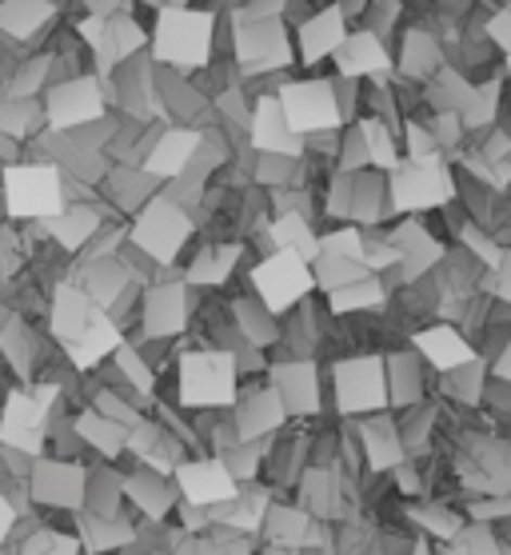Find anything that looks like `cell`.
I'll list each match as a JSON object with an SVG mask.
<instances>
[{
    "label": "cell",
    "instance_id": "obj_1",
    "mask_svg": "<svg viewBox=\"0 0 511 555\" xmlns=\"http://www.w3.org/2000/svg\"><path fill=\"white\" fill-rule=\"evenodd\" d=\"M237 356L225 348H196L176 360V400L184 408H237Z\"/></svg>",
    "mask_w": 511,
    "mask_h": 555
},
{
    "label": "cell",
    "instance_id": "obj_2",
    "mask_svg": "<svg viewBox=\"0 0 511 555\" xmlns=\"http://www.w3.org/2000/svg\"><path fill=\"white\" fill-rule=\"evenodd\" d=\"M216 44V16L204 9H184V4H168L161 9L156 33H152V61L168 64V68H204L213 61Z\"/></svg>",
    "mask_w": 511,
    "mask_h": 555
},
{
    "label": "cell",
    "instance_id": "obj_3",
    "mask_svg": "<svg viewBox=\"0 0 511 555\" xmlns=\"http://www.w3.org/2000/svg\"><path fill=\"white\" fill-rule=\"evenodd\" d=\"M456 196V180L448 172V160L444 152H432V156H404L399 168L387 172V201H392V212L399 216H420L432 212V208H444Z\"/></svg>",
    "mask_w": 511,
    "mask_h": 555
},
{
    "label": "cell",
    "instance_id": "obj_4",
    "mask_svg": "<svg viewBox=\"0 0 511 555\" xmlns=\"http://www.w3.org/2000/svg\"><path fill=\"white\" fill-rule=\"evenodd\" d=\"M0 192H4V208L16 216V220H52L68 208V196H64V172L56 160H37V165H13L4 168L0 177Z\"/></svg>",
    "mask_w": 511,
    "mask_h": 555
},
{
    "label": "cell",
    "instance_id": "obj_5",
    "mask_svg": "<svg viewBox=\"0 0 511 555\" xmlns=\"http://www.w3.org/2000/svg\"><path fill=\"white\" fill-rule=\"evenodd\" d=\"M56 384H33V391H9V400L0 408V443L9 452L33 455L37 460L49 440V408L56 404Z\"/></svg>",
    "mask_w": 511,
    "mask_h": 555
},
{
    "label": "cell",
    "instance_id": "obj_6",
    "mask_svg": "<svg viewBox=\"0 0 511 555\" xmlns=\"http://www.w3.org/2000/svg\"><path fill=\"white\" fill-rule=\"evenodd\" d=\"M188 236H192V216H188V208L176 196H164V192L152 196L137 212L132 228H128L132 248H140L156 264H173L180 248L188 244Z\"/></svg>",
    "mask_w": 511,
    "mask_h": 555
},
{
    "label": "cell",
    "instance_id": "obj_7",
    "mask_svg": "<svg viewBox=\"0 0 511 555\" xmlns=\"http://www.w3.org/2000/svg\"><path fill=\"white\" fill-rule=\"evenodd\" d=\"M252 296L268 308L272 315L292 312L299 300H308L316 292V272L304 256L288 253V248H272L260 264L252 268Z\"/></svg>",
    "mask_w": 511,
    "mask_h": 555
},
{
    "label": "cell",
    "instance_id": "obj_8",
    "mask_svg": "<svg viewBox=\"0 0 511 555\" xmlns=\"http://www.w3.org/2000/svg\"><path fill=\"white\" fill-rule=\"evenodd\" d=\"M332 384H336L340 416H372V412H384V408L392 404V391H387V360L375 352L336 360Z\"/></svg>",
    "mask_w": 511,
    "mask_h": 555
},
{
    "label": "cell",
    "instance_id": "obj_9",
    "mask_svg": "<svg viewBox=\"0 0 511 555\" xmlns=\"http://www.w3.org/2000/svg\"><path fill=\"white\" fill-rule=\"evenodd\" d=\"M276 96L299 137H336L344 125V104L332 80H292Z\"/></svg>",
    "mask_w": 511,
    "mask_h": 555
},
{
    "label": "cell",
    "instance_id": "obj_10",
    "mask_svg": "<svg viewBox=\"0 0 511 555\" xmlns=\"http://www.w3.org/2000/svg\"><path fill=\"white\" fill-rule=\"evenodd\" d=\"M232 52L244 73H272L296 61V37H288L280 16H237Z\"/></svg>",
    "mask_w": 511,
    "mask_h": 555
},
{
    "label": "cell",
    "instance_id": "obj_11",
    "mask_svg": "<svg viewBox=\"0 0 511 555\" xmlns=\"http://www.w3.org/2000/svg\"><path fill=\"white\" fill-rule=\"evenodd\" d=\"M100 116H104V92H100L97 76H68L44 92V125L52 132L88 128L97 125Z\"/></svg>",
    "mask_w": 511,
    "mask_h": 555
},
{
    "label": "cell",
    "instance_id": "obj_12",
    "mask_svg": "<svg viewBox=\"0 0 511 555\" xmlns=\"http://www.w3.org/2000/svg\"><path fill=\"white\" fill-rule=\"evenodd\" d=\"M88 476L80 464L68 460H40L28 472V495L40 507H56V512H85L88 504Z\"/></svg>",
    "mask_w": 511,
    "mask_h": 555
},
{
    "label": "cell",
    "instance_id": "obj_13",
    "mask_svg": "<svg viewBox=\"0 0 511 555\" xmlns=\"http://www.w3.org/2000/svg\"><path fill=\"white\" fill-rule=\"evenodd\" d=\"M173 480H176V492L184 495V504H196V507H220L240 495L237 476L228 472V464L220 455L216 460H188V464H180L173 472Z\"/></svg>",
    "mask_w": 511,
    "mask_h": 555
},
{
    "label": "cell",
    "instance_id": "obj_14",
    "mask_svg": "<svg viewBox=\"0 0 511 555\" xmlns=\"http://www.w3.org/2000/svg\"><path fill=\"white\" fill-rule=\"evenodd\" d=\"M387 241L399 248V276L408 280H424L432 268H439L448 260V248L432 236V228L424 220H416V216H404L392 232H387Z\"/></svg>",
    "mask_w": 511,
    "mask_h": 555
},
{
    "label": "cell",
    "instance_id": "obj_15",
    "mask_svg": "<svg viewBox=\"0 0 511 555\" xmlns=\"http://www.w3.org/2000/svg\"><path fill=\"white\" fill-rule=\"evenodd\" d=\"M200 149H204V137H200L196 128L173 125V128H164V132H156L152 149L144 152V160H140V168H144L152 180H180L188 168H192V160L200 156Z\"/></svg>",
    "mask_w": 511,
    "mask_h": 555
},
{
    "label": "cell",
    "instance_id": "obj_16",
    "mask_svg": "<svg viewBox=\"0 0 511 555\" xmlns=\"http://www.w3.org/2000/svg\"><path fill=\"white\" fill-rule=\"evenodd\" d=\"M188 324V284H156L140 292V332L144 340H173Z\"/></svg>",
    "mask_w": 511,
    "mask_h": 555
},
{
    "label": "cell",
    "instance_id": "obj_17",
    "mask_svg": "<svg viewBox=\"0 0 511 555\" xmlns=\"http://www.w3.org/2000/svg\"><path fill=\"white\" fill-rule=\"evenodd\" d=\"M268 384L280 391L288 416H316L320 412V367L312 360H280L268 367Z\"/></svg>",
    "mask_w": 511,
    "mask_h": 555
},
{
    "label": "cell",
    "instance_id": "obj_18",
    "mask_svg": "<svg viewBox=\"0 0 511 555\" xmlns=\"http://www.w3.org/2000/svg\"><path fill=\"white\" fill-rule=\"evenodd\" d=\"M288 408L280 400V391L272 384H256L237 400V416H232V428H237V440L252 443L272 436L276 428H284Z\"/></svg>",
    "mask_w": 511,
    "mask_h": 555
},
{
    "label": "cell",
    "instance_id": "obj_19",
    "mask_svg": "<svg viewBox=\"0 0 511 555\" xmlns=\"http://www.w3.org/2000/svg\"><path fill=\"white\" fill-rule=\"evenodd\" d=\"M248 140L256 152H280V156H299V152H304V137L288 125V113L276 92L260 96L256 108H252Z\"/></svg>",
    "mask_w": 511,
    "mask_h": 555
},
{
    "label": "cell",
    "instance_id": "obj_20",
    "mask_svg": "<svg viewBox=\"0 0 511 555\" xmlns=\"http://www.w3.org/2000/svg\"><path fill=\"white\" fill-rule=\"evenodd\" d=\"M348 40V13L328 4L316 16H308L304 25L296 28V61L304 64H320L328 56H336Z\"/></svg>",
    "mask_w": 511,
    "mask_h": 555
},
{
    "label": "cell",
    "instance_id": "obj_21",
    "mask_svg": "<svg viewBox=\"0 0 511 555\" xmlns=\"http://www.w3.org/2000/svg\"><path fill=\"white\" fill-rule=\"evenodd\" d=\"M412 348L420 352V360H424L432 372H439V376L480 360V356H475V344L468 340L456 324H427V328H420L412 336Z\"/></svg>",
    "mask_w": 511,
    "mask_h": 555
},
{
    "label": "cell",
    "instance_id": "obj_22",
    "mask_svg": "<svg viewBox=\"0 0 511 555\" xmlns=\"http://www.w3.org/2000/svg\"><path fill=\"white\" fill-rule=\"evenodd\" d=\"M336 64L344 80H384L392 73V52L384 49L380 33L360 28V33H348L344 49L336 52Z\"/></svg>",
    "mask_w": 511,
    "mask_h": 555
},
{
    "label": "cell",
    "instance_id": "obj_23",
    "mask_svg": "<svg viewBox=\"0 0 511 555\" xmlns=\"http://www.w3.org/2000/svg\"><path fill=\"white\" fill-rule=\"evenodd\" d=\"M92 315H97V304H92V296H88L80 284H61V288L52 292L49 332L64 344V348L85 336V328L92 324Z\"/></svg>",
    "mask_w": 511,
    "mask_h": 555
},
{
    "label": "cell",
    "instance_id": "obj_24",
    "mask_svg": "<svg viewBox=\"0 0 511 555\" xmlns=\"http://www.w3.org/2000/svg\"><path fill=\"white\" fill-rule=\"evenodd\" d=\"M76 284L92 296L97 308L113 312L116 300L132 288V272H128L116 256H88V260H80V268H76Z\"/></svg>",
    "mask_w": 511,
    "mask_h": 555
},
{
    "label": "cell",
    "instance_id": "obj_25",
    "mask_svg": "<svg viewBox=\"0 0 511 555\" xmlns=\"http://www.w3.org/2000/svg\"><path fill=\"white\" fill-rule=\"evenodd\" d=\"M260 531H264V540H268V552L296 555V552L308 547V540H312V516H308L304 507L268 504Z\"/></svg>",
    "mask_w": 511,
    "mask_h": 555
},
{
    "label": "cell",
    "instance_id": "obj_26",
    "mask_svg": "<svg viewBox=\"0 0 511 555\" xmlns=\"http://www.w3.org/2000/svg\"><path fill=\"white\" fill-rule=\"evenodd\" d=\"M120 344H125V332H120V324H116V315L97 308V315H92V324L85 328V336H80L76 344H68V360H73V367H80V372H92V367L104 364L108 356H116Z\"/></svg>",
    "mask_w": 511,
    "mask_h": 555
},
{
    "label": "cell",
    "instance_id": "obj_27",
    "mask_svg": "<svg viewBox=\"0 0 511 555\" xmlns=\"http://www.w3.org/2000/svg\"><path fill=\"white\" fill-rule=\"evenodd\" d=\"M360 448L372 472H396V467L404 464V452H408V448H404V436H399V424L380 416V412L360 420Z\"/></svg>",
    "mask_w": 511,
    "mask_h": 555
},
{
    "label": "cell",
    "instance_id": "obj_28",
    "mask_svg": "<svg viewBox=\"0 0 511 555\" xmlns=\"http://www.w3.org/2000/svg\"><path fill=\"white\" fill-rule=\"evenodd\" d=\"M144 28L132 21L128 13H113L104 16V28H100V40H97V56H100V73H108V68H120L125 61L140 56L144 49Z\"/></svg>",
    "mask_w": 511,
    "mask_h": 555
},
{
    "label": "cell",
    "instance_id": "obj_29",
    "mask_svg": "<svg viewBox=\"0 0 511 555\" xmlns=\"http://www.w3.org/2000/svg\"><path fill=\"white\" fill-rule=\"evenodd\" d=\"M76 531H80V543H85L88 555H113L132 547L137 540V528L120 516H100V512H80L76 516Z\"/></svg>",
    "mask_w": 511,
    "mask_h": 555
},
{
    "label": "cell",
    "instance_id": "obj_30",
    "mask_svg": "<svg viewBox=\"0 0 511 555\" xmlns=\"http://www.w3.org/2000/svg\"><path fill=\"white\" fill-rule=\"evenodd\" d=\"M40 232L52 236V241L61 244L64 253H80L88 244L97 241L100 232V212L97 208H88V204H68L61 216H52V220H40Z\"/></svg>",
    "mask_w": 511,
    "mask_h": 555
},
{
    "label": "cell",
    "instance_id": "obj_31",
    "mask_svg": "<svg viewBox=\"0 0 511 555\" xmlns=\"http://www.w3.org/2000/svg\"><path fill=\"white\" fill-rule=\"evenodd\" d=\"M125 495L149 519H164L176 507V480L173 476H164V472L144 467V472H137V476H128L125 480Z\"/></svg>",
    "mask_w": 511,
    "mask_h": 555
},
{
    "label": "cell",
    "instance_id": "obj_32",
    "mask_svg": "<svg viewBox=\"0 0 511 555\" xmlns=\"http://www.w3.org/2000/svg\"><path fill=\"white\" fill-rule=\"evenodd\" d=\"M299 483V507L312 519H336L340 516V480L332 467H304L296 476Z\"/></svg>",
    "mask_w": 511,
    "mask_h": 555
},
{
    "label": "cell",
    "instance_id": "obj_33",
    "mask_svg": "<svg viewBox=\"0 0 511 555\" xmlns=\"http://www.w3.org/2000/svg\"><path fill=\"white\" fill-rule=\"evenodd\" d=\"M73 431L80 436V443H88L92 452H100L104 460H116V455L128 452V428L108 420L104 412L88 408V412H76L73 416Z\"/></svg>",
    "mask_w": 511,
    "mask_h": 555
},
{
    "label": "cell",
    "instance_id": "obj_34",
    "mask_svg": "<svg viewBox=\"0 0 511 555\" xmlns=\"http://www.w3.org/2000/svg\"><path fill=\"white\" fill-rule=\"evenodd\" d=\"M444 68V49L439 40L424 28H412L399 37V73L416 76V80H432Z\"/></svg>",
    "mask_w": 511,
    "mask_h": 555
},
{
    "label": "cell",
    "instance_id": "obj_35",
    "mask_svg": "<svg viewBox=\"0 0 511 555\" xmlns=\"http://www.w3.org/2000/svg\"><path fill=\"white\" fill-rule=\"evenodd\" d=\"M56 16L52 0H0V33L13 40H33Z\"/></svg>",
    "mask_w": 511,
    "mask_h": 555
},
{
    "label": "cell",
    "instance_id": "obj_36",
    "mask_svg": "<svg viewBox=\"0 0 511 555\" xmlns=\"http://www.w3.org/2000/svg\"><path fill=\"white\" fill-rule=\"evenodd\" d=\"M237 260H240V244H208L188 264L184 284H192V288H220L237 272Z\"/></svg>",
    "mask_w": 511,
    "mask_h": 555
},
{
    "label": "cell",
    "instance_id": "obj_37",
    "mask_svg": "<svg viewBox=\"0 0 511 555\" xmlns=\"http://www.w3.org/2000/svg\"><path fill=\"white\" fill-rule=\"evenodd\" d=\"M384 208H392L387 201V172H352V220L360 228H375L384 220Z\"/></svg>",
    "mask_w": 511,
    "mask_h": 555
},
{
    "label": "cell",
    "instance_id": "obj_38",
    "mask_svg": "<svg viewBox=\"0 0 511 555\" xmlns=\"http://www.w3.org/2000/svg\"><path fill=\"white\" fill-rule=\"evenodd\" d=\"M268 241H272V248H288V253L304 256L308 264L320 256V236H316V228L308 224V216L304 212L276 216L272 224H268Z\"/></svg>",
    "mask_w": 511,
    "mask_h": 555
},
{
    "label": "cell",
    "instance_id": "obj_39",
    "mask_svg": "<svg viewBox=\"0 0 511 555\" xmlns=\"http://www.w3.org/2000/svg\"><path fill=\"white\" fill-rule=\"evenodd\" d=\"M356 128H360L363 149H368V165H372L375 172H392V168H399V160H404V156H399L392 120H384V116H360V120H356Z\"/></svg>",
    "mask_w": 511,
    "mask_h": 555
},
{
    "label": "cell",
    "instance_id": "obj_40",
    "mask_svg": "<svg viewBox=\"0 0 511 555\" xmlns=\"http://www.w3.org/2000/svg\"><path fill=\"white\" fill-rule=\"evenodd\" d=\"M420 352H396L387 360V391H392V404L396 408H416L420 404Z\"/></svg>",
    "mask_w": 511,
    "mask_h": 555
},
{
    "label": "cell",
    "instance_id": "obj_41",
    "mask_svg": "<svg viewBox=\"0 0 511 555\" xmlns=\"http://www.w3.org/2000/svg\"><path fill=\"white\" fill-rule=\"evenodd\" d=\"M384 300H387V292H384L380 272L356 280V284H344V288H336V292H328V308H332V315L368 312V308H380Z\"/></svg>",
    "mask_w": 511,
    "mask_h": 555
},
{
    "label": "cell",
    "instance_id": "obj_42",
    "mask_svg": "<svg viewBox=\"0 0 511 555\" xmlns=\"http://www.w3.org/2000/svg\"><path fill=\"white\" fill-rule=\"evenodd\" d=\"M312 272H316V292H336V288H344V284H356V280L372 276V268L368 264L348 260V256H336V253L316 256Z\"/></svg>",
    "mask_w": 511,
    "mask_h": 555
},
{
    "label": "cell",
    "instance_id": "obj_43",
    "mask_svg": "<svg viewBox=\"0 0 511 555\" xmlns=\"http://www.w3.org/2000/svg\"><path fill=\"white\" fill-rule=\"evenodd\" d=\"M44 120V104L37 101V96H4L0 101V132L4 137H28L33 128Z\"/></svg>",
    "mask_w": 511,
    "mask_h": 555
},
{
    "label": "cell",
    "instance_id": "obj_44",
    "mask_svg": "<svg viewBox=\"0 0 511 555\" xmlns=\"http://www.w3.org/2000/svg\"><path fill=\"white\" fill-rule=\"evenodd\" d=\"M0 352H4V360L16 367V376H28L33 372V364H37V340H33V332H28L25 320H9L4 324V332H0Z\"/></svg>",
    "mask_w": 511,
    "mask_h": 555
},
{
    "label": "cell",
    "instance_id": "obj_45",
    "mask_svg": "<svg viewBox=\"0 0 511 555\" xmlns=\"http://www.w3.org/2000/svg\"><path fill=\"white\" fill-rule=\"evenodd\" d=\"M237 332L256 348H268L276 340V315L256 296H248V300L237 304Z\"/></svg>",
    "mask_w": 511,
    "mask_h": 555
},
{
    "label": "cell",
    "instance_id": "obj_46",
    "mask_svg": "<svg viewBox=\"0 0 511 555\" xmlns=\"http://www.w3.org/2000/svg\"><path fill=\"white\" fill-rule=\"evenodd\" d=\"M113 364L120 367V376H125V388H132L140 400H149L152 388H156V376H152V367L144 364V356L132 348V344H120L113 356Z\"/></svg>",
    "mask_w": 511,
    "mask_h": 555
},
{
    "label": "cell",
    "instance_id": "obj_47",
    "mask_svg": "<svg viewBox=\"0 0 511 555\" xmlns=\"http://www.w3.org/2000/svg\"><path fill=\"white\" fill-rule=\"evenodd\" d=\"M444 391L460 404H480L484 400V364L472 360V364L456 367V372H444Z\"/></svg>",
    "mask_w": 511,
    "mask_h": 555
},
{
    "label": "cell",
    "instance_id": "obj_48",
    "mask_svg": "<svg viewBox=\"0 0 511 555\" xmlns=\"http://www.w3.org/2000/svg\"><path fill=\"white\" fill-rule=\"evenodd\" d=\"M412 519L420 524L424 531H432L436 540L451 543V540H460V531H463V516H456L451 507L444 504H424V507H416Z\"/></svg>",
    "mask_w": 511,
    "mask_h": 555
},
{
    "label": "cell",
    "instance_id": "obj_49",
    "mask_svg": "<svg viewBox=\"0 0 511 555\" xmlns=\"http://www.w3.org/2000/svg\"><path fill=\"white\" fill-rule=\"evenodd\" d=\"M496 113H499V80H484V85H475L472 104L463 108V128L496 125Z\"/></svg>",
    "mask_w": 511,
    "mask_h": 555
},
{
    "label": "cell",
    "instance_id": "obj_50",
    "mask_svg": "<svg viewBox=\"0 0 511 555\" xmlns=\"http://www.w3.org/2000/svg\"><path fill=\"white\" fill-rule=\"evenodd\" d=\"M21 555H80V540L64 535V531L40 528V531H33V535L25 540Z\"/></svg>",
    "mask_w": 511,
    "mask_h": 555
},
{
    "label": "cell",
    "instance_id": "obj_51",
    "mask_svg": "<svg viewBox=\"0 0 511 555\" xmlns=\"http://www.w3.org/2000/svg\"><path fill=\"white\" fill-rule=\"evenodd\" d=\"M460 241H463V248H468V253L487 268V272H496L499 260H503V248L496 244V236H487L484 228H475V224H463Z\"/></svg>",
    "mask_w": 511,
    "mask_h": 555
},
{
    "label": "cell",
    "instance_id": "obj_52",
    "mask_svg": "<svg viewBox=\"0 0 511 555\" xmlns=\"http://www.w3.org/2000/svg\"><path fill=\"white\" fill-rule=\"evenodd\" d=\"M97 412H104V416L116 420V424H125L128 431H132L140 424L137 404H128L120 391H97Z\"/></svg>",
    "mask_w": 511,
    "mask_h": 555
},
{
    "label": "cell",
    "instance_id": "obj_53",
    "mask_svg": "<svg viewBox=\"0 0 511 555\" xmlns=\"http://www.w3.org/2000/svg\"><path fill=\"white\" fill-rule=\"evenodd\" d=\"M460 540L468 547V555H503V540H496V531L480 524V519H475V528L463 531Z\"/></svg>",
    "mask_w": 511,
    "mask_h": 555
},
{
    "label": "cell",
    "instance_id": "obj_54",
    "mask_svg": "<svg viewBox=\"0 0 511 555\" xmlns=\"http://www.w3.org/2000/svg\"><path fill=\"white\" fill-rule=\"evenodd\" d=\"M196 555H252L248 552V535H244V531L225 528V540H208Z\"/></svg>",
    "mask_w": 511,
    "mask_h": 555
},
{
    "label": "cell",
    "instance_id": "obj_55",
    "mask_svg": "<svg viewBox=\"0 0 511 555\" xmlns=\"http://www.w3.org/2000/svg\"><path fill=\"white\" fill-rule=\"evenodd\" d=\"M472 516L480 524H496V519H511V495H487L472 507Z\"/></svg>",
    "mask_w": 511,
    "mask_h": 555
},
{
    "label": "cell",
    "instance_id": "obj_56",
    "mask_svg": "<svg viewBox=\"0 0 511 555\" xmlns=\"http://www.w3.org/2000/svg\"><path fill=\"white\" fill-rule=\"evenodd\" d=\"M487 33H491V40H496L499 49L511 56V9H508V4H503V9H499L491 21H487Z\"/></svg>",
    "mask_w": 511,
    "mask_h": 555
},
{
    "label": "cell",
    "instance_id": "obj_57",
    "mask_svg": "<svg viewBox=\"0 0 511 555\" xmlns=\"http://www.w3.org/2000/svg\"><path fill=\"white\" fill-rule=\"evenodd\" d=\"M491 288H496L499 300L511 304V248H503V260H499V268L491 272Z\"/></svg>",
    "mask_w": 511,
    "mask_h": 555
},
{
    "label": "cell",
    "instance_id": "obj_58",
    "mask_svg": "<svg viewBox=\"0 0 511 555\" xmlns=\"http://www.w3.org/2000/svg\"><path fill=\"white\" fill-rule=\"evenodd\" d=\"M13 524H16V507L9 504V495L0 492V543L9 540V531H13Z\"/></svg>",
    "mask_w": 511,
    "mask_h": 555
},
{
    "label": "cell",
    "instance_id": "obj_59",
    "mask_svg": "<svg viewBox=\"0 0 511 555\" xmlns=\"http://www.w3.org/2000/svg\"><path fill=\"white\" fill-rule=\"evenodd\" d=\"M491 372H496V379H503V384H511V340L499 348L496 364H491Z\"/></svg>",
    "mask_w": 511,
    "mask_h": 555
},
{
    "label": "cell",
    "instance_id": "obj_60",
    "mask_svg": "<svg viewBox=\"0 0 511 555\" xmlns=\"http://www.w3.org/2000/svg\"><path fill=\"white\" fill-rule=\"evenodd\" d=\"M439 555H468V547H463V540H451Z\"/></svg>",
    "mask_w": 511,
    "mask_h": 555
},
{
    "label": "cell",
    "instance_id": "obj_61",
    "mask_svg": "<svg viewBox=\"0 0 511 555\" xmlns=\"http://www.w3.org/2000/svg\"><path fill=\"white\" fill-rule=\"evenodd\" d=\"M508 76H511V56H508Z\"/></svg>",
    "mask_w": 511,
    "mask_h": 555
}]
</instances>
